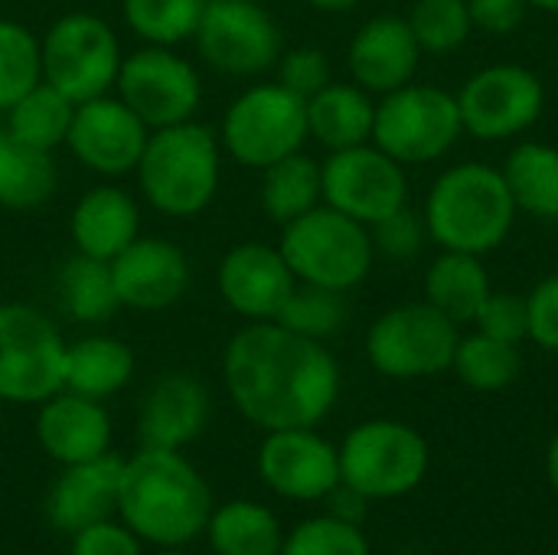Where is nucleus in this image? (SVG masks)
<instances>
[{
	"label": "nucleus",
	"instance_id": "1",
	"mask_svg": "<svg viewBox=\"0 0 558 555\" xmlns=\"http://www.w3.org/2000/svg\"><path fill=\"white\" fill-rule=\"evenodd\" d=\"M232 406L262 432L317 429L340 396L333 353L278 321H255L232 334L222 353Z\"/></svg>",
	"mask_w": 558,
	"mask_h": 555
},
{
	"label": "nucleus",
	"instance_id": "25",
	"mask_svg": "<svg viewBox=\"0 0 558 555\" xmlns=\"http://www.w3.org/2000/svg\"><path fill=\"white\" fill-rule=\"evenodd\" d=\"M376 105L356 82H327L307 98V134L327 150H343L373 141Z\"/></svg>",
	"mask_w": 558,
	"mask_h": 555
},
{
	"label": "nucleus",
	"instance_id": "42",
	"mask_svg": "<svg viewBox=\"0 0 558 555\" xmlns=\"http://www.w3.org/2000/svg\"><path fill=\"white\" fill-rule=\"evenodd\" d=\"M369 229H373L369 232L373 236V249H379L389 258H412L422 249V222H418V216L409 206L392 213V216H386L383 222H376Z\"/></svg>",
	"mask_w": 558,
	"mask_h": 555
},
{
	"label": "nucleus",
	"instance_id": "46",
	"mask_svg": "<svg viewBox=\"0 0 558 555\" xmlns=\"http://www.w3.org/2000/svg\"><path fill=\"white\" fill-rule=\"evenodd\" d=\"M546 478H549V487L558 494V432L549 442V451H546Z\"/></svg>",
	"mask_w": 558,
	"mask_h": 555
},
{
	"label": "nucleus",
	"instance_id": "49",
	"mask_svg": "<svg viewBox=\"0 0 558 555\" xmlns=\"http://www.w3.org/2000/svg\"><path fill=\"white\" fill-rule=\"evenodd\" d=\"M154 555H186V553H183V550H157Z\"/></svg>",
	"mask_w": 558,
	"mask_h": 555
},
{
	"label": "nucleus",
	"instance_id": "34",
	"mask_svg": "<svg viewBox=\"0 0 558 555\" xmlns=\"http://www.w3.org/2000/svg\"><path fill=\"white\" fill-rule=\"evenodd\" d=\"M209 0H121L124 26L144 46H180L193 43L199 16Z\"/></svg>",
	"mask_w": 558,
	"mask_h": 555
},
{
	"label": "nucleus",
	"instance_id": "15",
	"mask_svg": "<svg viewBox=\"0 0 558 555\" xmlns=\"http://www.w3.org/2000/svg\"><path fill=\"white\" fill-rule=\"evenodd\" d=\"M546 92L536 72L523 65H490L474 72L461 95L458 111L468 134L481 141H507L543 114Z\"/></svg>",
	"mask_w": 558,
	"mask_h": 555
},
{
	"label": "nucleus",
	"instance_id": "47",
	"mask_svg": "<svg viewBox=\"0 0 558 555\" xmlns=\"http://www.w3.org/2000/svg\"><path fill=\"white\" fill-rule=\"evenodd\" d=\"M314 10H324V13H347V10H353L360 0H307Z\"/></svg>",
	"mask_w": 558,
	"mask_h": 555
},
{
	"label": "nucleus",
	"instance_id": "19",
	"mask_svg": "<svg viewBox=\"0 0 558 555\" xmlns=\"http://www.w3.org/2000/svg\"><path fill=\"white\" fill-rule=\"evenodd\" d=\"M111 278L121 307L150 314L173 307L190 291L193 268L177 242L137 236L121 255L111 258Z\"/></svg>",
	"mask_w": 558,
	"mask_h": 555
},
{
	"label": "nucleus",
	"instance_id": "8",
	"mask_svg": "<svg viewBox=\"0 0 558 555\" xmlns=\"http://www.w3.org/2000/svg\"><path fill=\"white\" fill-rule=\"evenodd\" d=\"M43 82L59 88L65 98L88 101L114 92L124 52L114 26L95 13H62L39 36Z\"/></svg>",
	"mask_w": 558,
	"mask_h": 555
},
{
	"label": "nucleus",
	"instance_id": "13",
	"mask_svg": "<svg viewBox=\"0 0 558 555\" xmlns=\"http://www.w3.org/2000/svg\"><path fill=\"white\" fill-rule=\"evenodd\" d=\"M114 95L150 128L193 121L203 105L199 69L173 46H141L124 56Z\"/></svg>",
	"mask_w": 558,
	"mask_h": 555
},
{
	"label": "nucleus",
	"instance_id": "21",
	"mask_svg": "<svg viewBox=\"0 0 558 555\" xmlns=\"http://www.w3.org/2000/svg\"><path fill=\"white\" fill-rule=\"evenodd\" d=\"M36 438H39V448L62 468L92 461V458L108 455L111 415H108L105 402L59 389L56 396L39 402Z\"/></svg>",
	"mask_w": 558,
	"mask_h": 555
},
{
	"label": "nucleus",
	"instance_id": "38",
	"mask_svg": "<svg viewBox=\"0 0 558 555\" xmlns=\"http://www.w3.org/2000/svg\"><path fill=\"white\" fill-rule=\"evenodd\" d=\"M409 26L422 52L445 56L468 43L474 20L468 10V0H415L409 13Z\"/></svg>",
	"mask_w": 558,
	"mask_h": 555
},
{
	"label": "nucleus",
	"instance_id": "23",
	"mask_svg": "<svg viewBox=\"0 0 558 555\" xmlns=\"http://www.w3.org/2000/svg\"><path fill=\"white\" fill-rule=\"evenodd\" d=\"M418 56H422V46H418L409 20L373 16L356 29L347 62H350V72L360 88L389 95L412 82V75L418 69Z\"/></svg>",
	"mask_w": 558,
	"mask_h": 555
},
{
	"label": "nucleus",
	"instance_id": "6",
	"mask_svg": "<svg viewBox=\"0 0 558 555\" xmlns=\"http://www.w3.org/2000/svg\"><path fill=\"white\" fill-rule=\"evenodd\" d=\"M307 137V101L281 82L248 85L229 101L219 121L222 154L248 170H265L298 154Z\"/></svg>",
	"mask_w": 558,
	"mask_h": 555
},
{
	"label": "nucleus",
	"instance_id": "17",
	"mask_svg": "<svg viewBox=\"0 0 558 555\" xmlns=\"http://www.w3.org/2000/svg\"><path fill=\"white\" fill-rule=\"evenodd\" d=\"M258 474L284 500H327L340 487V451L314 429H278L258 448Z\"/></svg>",
	"mask_w": 558,
	"mask_h": 555
},
{
	"label": "nucleus",
	"instance_id": "40",
	"mask_svg": "<svg viewBox=\"0 0 558 555\" xmlns=\"http://www.w3.org/2000/svg\"><path fill=\"white\" fill-rule=\"evenodd\" d=\"M474 324H477L481 334L517 347V343H523L530 337V307H526V298L504 294V291H490L487 301L481 304Z\"/></svg>",
	"mask_w": 558,
	"mask_h": 555
},
{
	"label": "nucleus",
	"instance_id": "48",
	"mask_svg": "<svg viewBox=\"0 0 558 555\" xmlns=\"http://www.w3.org/2000/svg\"><path fill=\"white\" fill-rule=\"evenodd\" d=\"M533 7H539V10H546V13H558V0H530Z\"/></svg>",
	"mask_w": 558,
	"mask_h": 555
},
{
	"label": "nucleus",
	"instance_id": "18",
	"mask_svg": "<svg viewBox=\"0 0 558 555\" xmlns=\"http://www.w3.org/2000/svg\"><path fill=\"white\" fill-rule=\"evenodd\" d=\"M216 288L232 314L255 324L275 321L281 314L284 301L298 288V278L278 245L239 242L222 255L216 268Z\"/></svg>",
	"mask_w": 558,
	"mask_h": 555
},
{
	"label": "nucleus",
	"instance_id": "4",
	"mask_svg": "<svg viewBox=\"0 0 558 555\" xmlns=\"http://www.w3.org/2000/svg\"><path fill=\"white\" fill-rule=\"evenodd\" d=\"M517 222V203L500 170L487 164H458L445 170L428 200L425 226L448 252L487 255L504 245Z\"/></svg>",
	"mask_w": 558,
	"mask_h": 555
},
{
	"label": "nucleus",
	"instance_id": "12",
	"mask_svg": "<svg viewBox=\"0 0 558 555\" xmlns=\"http://www.w3.org/2000/svg\"><path fill=\"white\" fill-rule=\"evenodd\" d=\"M193 46L219 75L252 79L278 65L284 36L278 20L255 0H209L193 33Z\"/></svg>",
	"mask_w": 558,
	"mask_h": 555
},
{
	"label": "nucleus",
	"instance_id": "24",
	"mask_svg": "<svg viewBox=\"0 0 558 555\" xmlns=\"http://www.w3.org/2000/svg\"><path fill=\"white\" fill-rule=\"evenodd\" d=\"M137 236H141V206L124 186L101 183L75 200L69 216V239L75 252L111 262Z\"/></svg>",
	"mask_w": 558,
	"mask_h": 555
},
{
	"label": "nucleus",
	"instance_id": "3",
	"mask_svg": "<svg viewBox=\"0 0 558 555\" xmlns=\"http://www.w3.org/2000/svg\"><path fill=\"white\" fill-rule=\"evenodd\" d=\"M150 209L167 219H196L209 209L222 180V144L206 124L183 121L150 131L134 167Z\"/></svg>",
	"mask_w": 558,
	"mask_h": 555
},
{
	"label": "nucleus",
	"instance_id": "45",
	"mask_svg": "<svg viewBox=\"0 0 558 555\" xmlns=\"http://www.w3.org/2000/svg\"><path fill=\"white\" fill-rule=\"evenodd\" d=\"M526 7H530V0H468L474 26H481L484 33H494V36L513 33L523 23Z\"/></svg>",
	"mask_w": 558,
	"mask_h": 555
},
{
	"label": "nucleus",
	"instance_id": "26",
	"mask_svg": "<svg viewBox=\"0 0 558 555\" xmlns=\"http://www.w3.org/2000/svg\"><path fill=\"white\" fill-rule=\"evenodd\" d=\"M134 376V353L128 343L108 334L82 337L78 343H65V370L62 389L78 393L85 399H111Z\"/></svg>",
	"mask_w": 558,
	"mask_h": 555
},
{
	"label": "nucleus",
	"instance_id": "32",
	"mask_svg": "<svg viewBox=\"0 0 558 555\" xmlns=\"http://www.w3.org/2000/svg\"><path fill=\"white\" fill-rule=\"evenodd\" d=\"M504 180L510 186V196L517 209L539 216V219H558V150L549 144L526 141L510 150L504 164Z\"/></svg>",
	"mask_w": 558,
	"mask_h": 555
},
{
	"label": "nucleus",
	"instance_id": "16",
	"mask_svg": "<svg viewBox=\"0 0 558 555\" xmlns=\"http://www.w3.org/2000/svg\"><path fill=\"white\" fill-rule=\"evenodd\" d=\"M147 137L150 128L118 95L108 92L75 105L65 147L85 170L118 180L134 173Z\"/></svg>",
	"mask_w": 558,
	"mask_h": 555
},
{
	"label": "nucleus",
	"instance_id": "27",
	"mask_svg": "<svg viewBox=\"0 0 558 555\" xmlns=\"http://www.w3.org/2000/svg\"><path fill=\"white\" fill-rule=\"evenodd\" d=\"M59 167L49 150L29 147L0 131V209L29 213L52 200Z\"/></svg>",
	"mask_w": 558,
	"mask_h": 555
},
{
	"label": "nucleus",
	"instance_id": "39",
	"mask_svg": "<svg viewBox=\"0 0 558 555\" xmlns=\"http://www.w3.org/2000/svg\"><path fill=\"white\" fill-rule=\"evenodd\" d=\"M281 555H373L363 530L343 517H314L298 523L288 536Z\"/></svg>",
	"mask_w": 558,
	"mask_h": 555
},
{
	"label": "nucleus",
	"instance_id": "41",
	"mask_svg": "<svg viewBox=\"0 0 558 555\" xmlns=\"http://www.w3.org/2000/svg\"><path fill=\"white\" fill-rule=\"evenodd\" d=\"M275 69H278V82L288 92L301 95L304 101L330 82V59L317 46H298V49L281 52Z\"/></svg>",
	"mask_w": 558,
	"mask_h": 555
},
{
	"label": "nucleus",
	"instance_id": "29",
	"mask_svg": "<svg viewBox=\"0 0 558 555\" xmlns=\"http://www.w3.org/2000/svg\"><path fill=\"white\" fill-rule=\"evenodd\" d=\"M206 536L216 555H281L284 533L278 517L255 500H232L213 510Z\"/></svg>",
	"mask_w": 558,
	"mask_h": 555
},
{
	"label": "nucleus",
	"instance_id": "44",
	"mask_svg": "<svg viewBox=\"0 0 558 555\" xmlns=\"http://www.w3.org/2000/svg\"><path fill=\"white\" fill-rule=\"evenodd\" d=\"M526 307H530V340H536L549 353H558V275H549L533 288Z\"/></svg>",
	"mask_w": 558,
	"mask_h": 555
},
{
	"label": "nucleus",
	"instance_id": "43",
	"mask_svg": "<svg viewBox=\"0 0 558 555\" xmlns=\"http://www.w3.org/2000/svg\"><path fill=\"white\" fill-rule=\"evenodd\" d=\"M69 555H141V540L114 520H101L72 533Z\"/></svg>",
	"mask_w": 558,
	"mask_h": 555
},
{
	"label": "nucleus",
	"instance_id": "30",
	"mask_svg": "<svg viewBox=\"0 0 558 555\" xmlns=\"http://www.w3.org/2000/svg\"><path fill=\"white\" fill-rule=\"evenodd\" d=\"M262 209L271 222L288 226L298 216L311 213L324 200L320 183V164L307 157L304 150L288 154L262 170V190H258Z\"/></svg>",
	"mask_w": 558,
	"mask_h": 555
},
{
	"label": "nucleus",
	"instance_id": "11",
	"mask_svg": "<svg viewBox=\"0 0 558 555\" xmlns=\"http://www.w3.org/2000/svg\"><path fill=\"white\" fill-rule=\"evenodd\" d=\"M464 131L458 98L435 85H402L376 105L373 141L392 160L428 164L445 157Z\"/></svg>",
	"mask_w": 558,
	"mask_h": 555
},
{
	"label": "nucleus",
	"instance_id": "22",
	"mask_svg": "<svg viewBox=\"0 0 558 555\" xmlns=\"http://www.w3.org/2000/svg\"><path fill=\"white\" fill-rule=\"evenodd\" d=\"M209 422V393L190 373H167L160 376L137 415V435L144 448H167L183 451L190 442L203 435Z\"/></svg>",
	"mask_w": 558,
	"mask_h": 555
},
{
	"label": "nucleus",
	"instance_id": "20",
	"mask_svg": "<svg viewBox=\"0 0 558 555\" xmlns=\"http://www.w3.org/2000/svg\"><path fill=\"white\" fill-rule=\"evenodd\" d=\"M121 471L124 458L111 451L92 461L65 464L46 497L49 523L72 536L101 520H114L121 497Z\"/></svg>",
	"mask_w": 558,
	"mask_h": 555
},
{
	"label": "nucleus",
	"instance_id": "35",
	"mask_svg": "<svg viewBox=\"0 0 558 555\" xmlns=\"http://www.w3.org/2000/svg\"><path fill=\"white\" fill-rule=\"evenodd\" d=\"M520 350L513 343L494 340L487 334H471L464 340H458V353L451 370L461 376L464 386L477 389V393H500L510 383H517L520 376Z\"/></svg>",
	"mask_w": 558,
	"mask_h": 555
},
{
	"label": "nucleus",
	"instance_id": "31",
	"mask_svg": "<svg viewBox=\"0 0 558 555\" xmlns=\"http://www.w3.org/2000/svg\"><path fill=\"white\" fill-rule=\"evenodd\" d=\"M56 288H59L62 311L78 324H88V327L108 324L121 311L114 278H111V262L75 252L59 268Z\"/></svg>",
	"mask_w": 558,
	"mask_h": 555
},
{
	"label": "nucleus",
	"instance_id": "7",
	"mask_svg": "<svg viewBox=\"0 0 558 555\" xmlns=\"http://www.w3.org/2000/svg\"><path fill=\"white\" fill-rule=\"evenodd\" d=\"M340 451V484L363 500H396L412 494L428 474V442L405 422L373 419L356 425Z\"/></svg>",
	"mask_w": 558,
	"mask_h": 555
},
{
	"label": "nucleus",
	"instance_id": "9",
	"mask_svg": "<svg viewBox=\"0 0 558 555\" xmlns=\"http://www.w3.org/2000/svg\"><path fill=\"white\" fill-rule=\"evenodd\" d=\"M65 340L39 307L0 304V402L39 406L62 389Z\"/></svg>",
	"mask_w": 558,
	"mask_h": 555
},
{
	"label": "nucleus",
	"instance_id": "28",
	"mask_svg": "<svg viewBox=\"0 0 558 555\" xmlns=\"http://www.w3.org/2000/svg\"><path fill=\"white\" fill-rule=\"evenodd\" d=\"M490 294V275L481 255L448 252L438 255L425 275V301L454 324H471Z\"/></svg>",
	"mask_w": 558,
	"mask_h": 555
},
{
	"label": "nucleus",
	"instance_id": "2",
	"mask_svg": "<svg viewBox=\"0 0 558 555\" xmlns=\"http://www.w3.org/2000/svg\"><path fill=\"white\" fill-rule=\"evenodd\" d=\"M213 510V491L183 451L141 448L124 461L118 517L137 540L183 550L206 533Z\"/></svg>",
	"mask_w": 558,
	"mask_h": 555
},
{
	"label": "nucleus",
	"instance_id": "14",
	"mask_svg": "<svg viewBox=\"0 0 558 555\" xmlns=\"http://www.w3.org/2000/svg\"><path fill=\"white\" fill-rule=\"evenodd\" d=\"M320 183L324 203L363 226H376L409 206V180L402 164L376 144L330 150L320 164Z\"/></svg>",
	"mask_w": 558,
	"mask_h": 555
},
{
	"label": "nucleus",
	"instance_id": "33",
	"mask_svg": "<svg viewBox=\"0 0 558 555\" xmlns=\"http://www.w3.org/2000/svg\"><path fill=\"white\" fill-rule=\"evenodd\" d=\"M7 134L56 154L59 147H65L69 128H72V114H75V101L65 98L59 88H52L49 82H39L36 88H29L16 105H10L7 111Z\"/></svg>",
	"mask_w": 558,
	"mask_h": 555
},
{
	"label": "nucleus",
	"instance_id": "10",
	"mask_svg": "<svg viewBox=\"0 0 558 555\" xmlns=\"http://www.w3.org/2000/svg\"><path fill=\"white\" fill-rule=\"evenodd\" d=\"M458 324L438 307L399 304L373 321L366 334V360L379 376L422 379L451 370L458 353Z\"/></svg>",
	"mask_w": 558,
	"mask_h": 555
},
{
	"label": "nucleus",
	"instance_id": "37",
	"mask_svg": "<svg viewBox=\"0 0 558 555\" xmlns=\"http://www.w3.org/2000/svg\"><path fill=\"white\" fill-rule=\"evenodd\" d=\"M281 327L311 337V340H327L333 337L343 324H347V301L343 291H330V288H317V285H301L291 291V298L284 301L281 314L275 317Z\"/></svg>",
	"mask_w": 558,
	"mask_h": 555
},
{
	"label": "nucleus",
	"instance_id": "36",
	"mask_svg": "<svg viewBox=\"0 0 558 555\" xmlns=\"http://www.w3.org/2000/svg\"><path fill=\"white\" fill-rule=\"evenodd\" d=\"M43 82L39 36L20 20H0V114Z\"/></svg>",
	"mask_w": 558,
	"mask_h": 555
},
{
	"label": "nucleus",
	"instance_id": "5",
	"mask_svg": "<svg viewBox=\"0 0 558 555\" xmlns=\"http://www.w3.org/2000/svg\"><path fill=\"white\" fill-rule=\"evenodd\" d=\"M278 249L301 285L330 291L356 288L369 275L376 255L369 226L337 213L327 203L281 226Z\"/></svg>",
	"mask_w": 558,
	"mask_h": 555
}]
</instances>
